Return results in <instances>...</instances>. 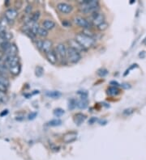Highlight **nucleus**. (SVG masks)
<instances>
[{"mask_svg": "<svg viewBox=\"0 0 146 160\" xmlns=\"http://www.w3.org/2000/svg\"><path fill=\"white\" fill-rule=\"evenodd\" d=\"M108 27H109V24H108L106 22H104L103 24L99 25L98 27H97V29H98V31H100V32H104V31H106V30L107 29Z\"/></svg>", "mask_w": 146, "mask_h": 160, "instance_id": "obj_25", "label": "nucleus"}, {"mask_svg": "<svg viewBox=\"0 0 146 160\" xmlns=\"http://www.w3.org/2000/svg\"><path fill=\"white\" fill-rule=\"evenodd\" d=\"M86 119V116L83 113H77L75 115V118H74V121L75 124H77L78 125H80V124H82L83 122L85 121V120Z\"/></svg>", "mask_w": 146, "mask_h": 160, "instance_id": "obj_15", "label": "nucleus"}, {"mask_svg": "<svg viewBox=\"0 0 146 160\" xmlns=\"http://www.w3.org/2000/svg\"><path fill=\"white\" fill-rule=\"evenodd\" d=\"M140 58H144V57H145V52L144 51H143V52H140Z\"/></svg>", "mask_w": 146, "mask_h": 160, "instance_id": "obj_39", "label": "nucleus"}, {"mask_svg": "<svg viewBox=\"0 0 146 160\" xmlns=\"http://www.w3.org/2000/svg\"><path fill=\"white\" fill-rule=\"evenodd\" d=\"M120 93L119 91V89L116 87H110L107 89V94L110 95H112V96H114V95H118Z\"/></svg>", "mask_w": 146, "mask_h": 160, "instance_id": "obj_18", "label": "nucleus"}, {"mask_svg": "<svg viewBox=\"0 0 146 160\" xmlns=\"http://www.w3.org/2000/svg\"><path fill=\"white\" fill-rule=\"evenodd\" d=\"M17 53H18V49L16 46V45L12 44L9 49L4 53L5 58H11V57L17 56Z\"/></svg>", "mask_w": 146, "mask_h": 160, "instance_id": "obj_13", "label": "nucleus"}, {"mask_svg": "<svg viewBox=\"0 0 146 160\" xmlns=\"http://www.w3.org/2000/svg\"><path fill=\"white\" fill-rule=\"evenodd\" d=\"M31 11H32V6H28L27 8H26V10H25L26 13L27 14L31 13Z\"/></svg>", "mask_w": 146, "mask_h": 160, "instance_id": "obj_37", "label": "nucleus"}, {"mask_svg": "<svg viewBox=\"0 0 146 160\" xmlns=\"http://www.w3.org/2000/svg\"><path fill=\"white\" fill-rule=\"evenodd\" d=\"M7 113H8V111H7V110H4V112H2V113H1L0 115H1V116H2H2H3V115H7Z\"/></svg>", "mask_w": 146, "mask_h": 160, "instance_id": "obj_40", "label": "nucleus"}, {"mask_svg": "<svg viewBox=\"0 0 146 160\" xmlns=\"http://www.w3.org/2000/svg\"><path fill=\"white\" fill-rule=\"evenodd\" d=\"M106 18L104 14L99 13V12H95V13L91 14L90 19H89V22L92 24V26H96L98 27L99 25L103 24L105 21Z\"/></svg>", "mask_w": 146, "mask_h": 160, "instance_id": "obj_4", "label": "nucleus"}, {"mask_svg": "<svg viewBox=\"0 0 146 160\" xmlns=\"http://www.w3.org/2000/svg\"><path fill=\"white\" fill-rule=\"evenodd\" d=\"M5 99H6V95H5V93L1 92V91H0V104L3 103V102L5 101Z\"/></svg>", "mask_w": 146, "mask_h": 160, "instance_id": "obj_31", "label": "nucleus"}, {"mask_svg": "<svg viewBox=\"0 0 146 160\" xmlns=\"http://www.w3.org/2000/svg\"><path fill=\"white\" fill-rule=\"evenodd\" d=\"M79 3L80 4V11L83 14H93L95 12H98L99 9V2L96 0H83L80 1Z\"/></svg>", "mask_w": 146, "mask_h": 160, "instance_id": "obj_1", "label": "nucleus"}, {"mask_svg": "<svg viewBox=\"0 0 146 160\" xmlns=\"http://www.w3.org/2000/svg\"><path fill=\"white\" fill-rule=\"evenodd\" d=\"M76 102H77V100H75V99H70V100H69V105H68L69 109L72 110V109H74L75 108H76Z\"/></svg>", "mask_w": 146, "mask_h": 160, "instance_id": "obj_28", "label": "nucleus"}, {"mask_svg": "<svg viewBox=\"0 0 146 160\" xmlns=\"http://www.w3.org/2000/svg\"><path fill=\"white\" fill-rule=\"evenodd\" d=\"M110 85L111 86V87H118L119 86V83L116 81H111L110 83Z\"/></svg>", "mask_w": 146, "mask_h": 160, "instance_id": "obj_34", "label": "nucleus"}, {"mask_svg": "<svg viewBox=\"0 0 146 160\" xmlns=\"http://www.w3.org/2000/svg\"><path fill=\"white\" fill-rule=\"evenodd\" d=\"M44 74V69L41 66H37L36 67V70H35V75L37 77H41Z\"/></svg>", "mask_w": 146, "mask_h": 160, "instance_id": "obj_27", "label": "nucleus"}, {"mask_svg": "<svg viewBox=\"0 0 146 160\" xmlns=\"http://www.w3.org/2000/svg\"><path fill=\"white\" fill-rule=\"evenodd\" d=\"M46 95L52 99H58L62 95V93L58 91H46Z\"/></svg>", "mask_w": 146, "mask_h": 160, "instance_id": "obj_17", "label": "nucleus"}, {"mask_svg": "<svg viewBox=\"0 0 146 160\" xmlns=\"http://www.w3.org/2000/svg\"><path fill=\"white\" fill-rule=\"evenodd\" d=\"M96 121H97V118L96 117H92V118H90V119H89V124L93 125L94 123H95Z\"/></svg>", "mask_w": 146, "mask_h": 160, "instance_id": "obj_36", "label": "nucleus"}, {"mask_svg": "<svg viewBox=\"0 0 146 160\" xmlns=\"http://www.w3.org/2000/svg\"><path fill=\"white\" fill-rule=\"evenodd\" d=\"M55 26H56L55 23L53 20H44L43 23H42V28H44L47 31L54 29Z\"/></svg>", "mask_w": 146, "mask_h": 160, "instance_id": "obj_14", "label": "nucleus"}, {"mask_svg": "<svg viewBox=\"0 0 146 160\" xmlns=\"http://www.w3.org/2000/svg\"><path fill=\"white\" fill-rule=\"evenodd\" d=\"M88 100L87 99H81L80 100H77L76 102V108H80V109H85L88 107Z\"/></svg>", "mask_w": 146, "mask_h": 160, "instance_id": "obj_19", "label": "nucleus"}, {"mask_svg": "<svg viewBox=\"0 0 146 160\" xmlns=\"http://www.w3.org/2000/svg\"><path fill=\"white\" fill-rule=\"evenodd\" d=\"M46 58L48 60V61L50 64L52 65H55L58 62V57L57 54L55 53V50H51L50 52H48L47 54H46Z\"/></svg>", "mask_w": 146, "mask_h": 160, "instance_id": "obj_11", "label": "nucleus"}, {"mask_svg": "<svg viewBox=\"0 0 146 160\" xmlns=\"http://www.w3.org/2000/svg\"><path fill=\"white\" fill-rule=\"evenodd\" d=\"M8 70H9V72L11 73V75H14V76L18 75L19 74L21 73V64H18V65H15V66H13V67L9 68Z\"/></svg>", "mask_w": 146, "mask_h": 160, "instance_id": "obj_16", "label": "nucleus"}, {"mask_svg": "<svg viewBox=\"0 0 146 160\" xmlns=\"http://www.w3.org/2000/svg\"><path fill=\"white\" fill-rule=\"evenodd\" d=\"M63 26H65V27L68 28V27H70V26H71V23L69 22V21H67V20L63 21Z\"/></svg>", "mask_w": 146, "mask_h": 160, "instance_id": "obj_35", "label": "nucleus"}, {"mask_svg": "<svg viewBox=\"0 0 146 160\" xmlns=\"http://www.w3.org/2000/svg\"><path fill=\"white\" fill-rule=\"evenodd\" d=\"M81 59V54L77 51L72 50L71 48H67V60L71 64H75L79 62Z\"/></svg>", "mask_w": 146, "mask_h": 160, "instance_id": "obj_3", "label": "nucleus"}, {"mask_svg": "<svg viewBox=\"0 0 146 160\" xmlns=\"http://www.w3.org/2000/svg\"><path fill=\"white\" fill-rule=\"evenodd\" d=\"M135 67H137V65L136 64H133V65H132V66H130V68H129V69H128V70H126V73H124V76H126V75H128V74H129V71H130L131 70H133V68H135Z\"/></svg>", "mask_w": 146, "mask_h": 160, "instance_id": "obj_32", "label": "nucleus"}, {"mask_svg": "<svg viewBox=\"0 0 146 160\" xmlns=\"http://www.w3.org/2000/svg\"><path fill=\"white\" fill-rule=\"evenodd\" d=\"M36 115H37V113H30L28 117H29V120H33V119H34V118L36 117Z\"/></svg>", "mask_w": 146, "mask_h": 160, "instance_id": "obj_33", "label": "nucleus"}, {"mask_svg": "<svg viewBox=\"0 0 146 160\" xmlns=\"http://www.w3.org/2000/svg\"><path fill=\"white\" fill-rule=\"evenodd\" d=\"M11 45H12V44H11L9 41H5V42L2 43V44L0 45V49H1V50H2V52L5 53L9 49V47Z\"/></svg>", "mask_w": 146, "mask_h": 160, "instance_id": "obj_22", "label": "nucleus"}, {"mask_svg": "<svg viewBox=\"0 0 146 160\" xmlns=\"http://www.w3.org/2000/svg\"><path fill=\"white\" fill-rule=\"evenodd\" d=\"M2 56H1V55H0V64L2 63V62H1V61H2Z\"/></svg>", "mask_w": 146, "mask_h": 160, "instance_id": "obj_41", "label": "nucleus"}, {"mask_svg": "<svg viewBox=\"0 0 146 160\" xmlns=\"http://www.w3.org/2000/svg\"><path fill=\"white\" fill-rule=\"evenodd\" d=\"M42 43H43V40H37V41H36V46L39 50H41Z\"/></svg>", "mask_w": 146, "mask_h": 160, "instance_id": "obj_30", "label": "nucleus"}, {"mask_svg": "<svg viewBox=\"0 0 146 160\" xmlns=\"http://www.w3.org/2000/svg\"><path fill=\"white\" fill-rule=\"evenodd\" d=\"M62 125V121L60 119H53L48 122V125L50 126H60Z\"/></svg>", "mask_w": 146, "mask_h": 160, "instance_id": "obj_21", "label": "nucleus"}, {"mask_svg": "<svg viewBox=\"0 0 146 160\" xmlns=\"http://www.w3.org/2000/svg\"><path fill=\"white\" fill-rule=\"evenodd\" d=\"M73 21L77 26L82 28L83 29H91L92 24H90V22L81 16H75Z\"/></svg>", "mask_w": 146, "mask_h": 160, "instance_id": "obj_6", "label": "nucleus"}, {"mask_svg": "<svg viewBox=\"0 0 146 160\" xmlns=\"http://www.w3.org/2000/svg\"><path fill=\"white\" fill-rule=\"evenodd\" d=\"M121 87L123 88H125V89H128V88L131 87V86L128 84H121Z\"/></svg>", "mask_w": 146, "mask_h": 160, "instance_id": "obj_38", "label": "nucleus"}, {"mask_svg": "<svg viewBox=\"0 0 146 160\" xmlns=\"http://www.w3.org/2000/svg\"><path fill=\"white\" fill-rule=\"evenodd\" d=\"M17 16H18V11H16L15 8H9L6 11V13H5V17L7 20V21L14 20Z\"/></svg>", "mask_w": 146, "mask_h": 160, "instance_id": "obj_10", "label": "nucleus"}, {"mask_svg": "<svg viewBox=\"0 0 146 160\" xmlns=\"http://www.w3.org/2000/svg\"><path fill=\"white\" fill-rule=\"evenodd\" d=\"M41 13L40 11H35L34 13H33L32 15H30V18H31V21L33 23H36L38 21L39 18H40Z\"/></svg>", "mask_w": 146, "mask_h": 160, "instance_id": "obj_20", "label": "nucleus"}, {"mask_svg": "<svg viewBox=\"0 0 146 160\" xmlns=\"http://www.w3.org/2000/svg\"><path fill=\"white\" fill-rule=\"evenodd\" d=\"M55 51L57 54L58 59L60 60H66L67 59V48L63 44L60 43L55 46Z\"/></svg>", "mask_w": 146, "mask_h": 160, "instance_id": "obj_5", "label": "nucleus"}, {"mask_svg": "<svg viewBox=\"0 0 146 160\" xmlns=\"http://www.w3.org/2000/svg\"><path fill=\"white\" fill-rule=\"evenodd\" d=\"M48 31L42 27H40L38 32H37V35L39 36H41V37H46V36H48Z\"/></svg>", "mask_w": 146, "mask_h": 160, "instance_id": "obj_23", "label": "nucleus"}, {"mask_svg": "<svg viewBox=\"0 0 146 160\" xmlns=\"http://www.w3.org/2000/svg\"><path fill=\"white\" fill-rule=\"evenodd\" d=\"M67 44L69 45V48H71L72 50L77 51L80 54L87 52V50H88L85 47H83L82 45H80V43L78 42L75 39H69V40H67Z\"/></svg>", "mask_w": 146, "mask_h": 160, "instance_id": "obj_7", "label": "nucleus"}, {"mask_svg": "<svg viewBox=\"0 0 146 160\" xmlns=\"http://www.w3.org/2000/svg\"><path fill=\"white\" fill-rule=\"evenodd\" d=\"M56 7H57L58 11H60L63 14L71 13L73 10L72 6L66 2H60V3H58Z\"/></svg>", "mask_w": 146, "mask_h": 160, "instance_id": "obj_8", "label": "nucleus"}, {"mask_svg": "<svg viewBox=\"0 0 146 160\" xmlns=\"http://www.w3.org/2000/svg\"><path fill=\"white\" fill-rule=\"evenodd\" d=\"M77 139V133L75 132H70V133H66L63 138V141L65 143H71V142H75Z\"/></svg>", "mask_w": 146, "mask_h": 160, "instance_id": "obj_9", "label": "nucleus"}, {"mask_svg": "<svg viewBox=\"0 0 146 160\" xmlns=\"http://www.w3.org/2000/svg\"><path fill=\"white\" fill-rule=\"evenodd\" d=\"M97 74H98V76L103 78V77L106 76V75H108V70H106V69H105V68H101V69H99V70H98Z\"/></svg>", "mask_w": 146, "mask_h": 160, "instance_id": "obj_24", "label": "nucleus"}, {"mask_svg": "<svg viewBox=\"0 0 146 160\" xmlns=\"http://www.w3.org/2000/svg\"><path fill=\"white\" fill-rule=\"evenodd\" d=\"M135 109L133 108H127V109H125V110H123V115L124 116H130L132 115L133 113H134Z\"/></svg>", "mask_w": 146, "mask_h": 160, "instance_id": "obj_29", "label": "nucleus"}, {"mask_svg": "<svg viewBox=\"0 0 146 160\" xmlns=\"http://www.w3.org/2000/svg\"><path fill=\"white\" fill-rule=\"evenodd\" d=\"M53 47V43L52 41L49 40V39H46V40H43V43H42V47H41V50L44 54H46L48 52L51 51Z\"/></svg>", "mask_w": 146, "mask_h": 160, "instance_id": "obj_12", "label": "nucleus"}, {"mask_svg": "<svg viewBox=\"0 0 146 160\" xmlns=\"http://www.w3.org/2000/svg\"><path fill=\"white\" fill-rule=\"evenodd\" d=\"M75 39L80 43V45H82L83 47H85L86 50H89L93 46H94L95 44H96V39L87 36V35L82 33V32L76 34Z\"/></svg>", "mask_w": 146, "mask_h": 160, "instance_id": "obj_2", "label": "nucleus"}, {"mask_svg": "<svg viewBox=\"0 0 146 160\" xmlns=\"http://www.w3.org/2000/svg\"><path fill=\"white\" fill-rule=\"evenodd\" d=\"M65 113L63 109H62V108H56L54 110V115L55 117H60L61 116H63Z\"/></svg>", "mask_w": 146, "mask_h": 160, "instance_id": "obj_26", "label": "nucleus"}]
</instances>
